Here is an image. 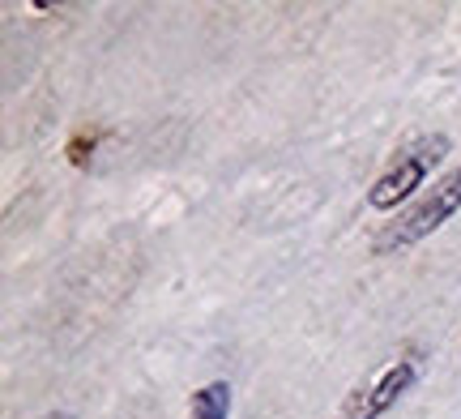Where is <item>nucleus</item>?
I'll list each match as a JSON object with an SVG mask.
<instances>
[{
  "mask_svg": "<svg viewBox=\"0 0 461 419\" xmlns=\"http://www.w3.org/2000/svg\"><path fill=\"white\" fill-rule=\"evenodd\" d=\"M461 210V168L453 171V176H445L440 185L431 188L423 202L414 205L411 214L397 218V227L384 240H380V249H406V244H414V240H423V235H431L436 227H445L448 218Z\"/></svg>",
  "mask_w": 461,
  "mask_h": 419,
  "instance_id": "nucleus-1",
  "label": "nucleus"
},
{
  "mask_svg": "<svg viewBox=\"0 0 461 419\" xmlns=\"http://www.w3.org/2000/svg\"><path fill=\"white\" fill-rule=\"evenodd\" d=\"M448 150L445 137H436V146H431L428 154H414V159H402L397 163V171H389V176H380L376 185H372V193H367V205H376V210H389V205L406 202L414 188L423 185V176H428V168L440 159V154Z\"/></svg>",
  "mask_w": 461,
  "mask_h": 419,
  "instance_id": "nucleus-2",
  "label": "nucleus"
},
{
  "mask_svg": "<svg viewBox=\"0 0 461 419\" xmlns=\"http://www.w3.org/2000/svg\"><path fill=\"white\" fill-rule=\"evenodd\" d=\"M414 372H419V369H414V360H397L393 369H384V377H380L376 386H372L359 403L350 406V415H346V419H376V415H384V411H389V406H393L397 398L414 386Z\"/></svg>",
  "mask_w": 461,
  "mask_h": 419,
  "instance_id": "nucleus-3",
  "label": "nucleus"
},
{
  "mask_svg": "<svg viewBox=\"0 0 461 419\" xmlns=\"http://www.w3.org/2000/svg\"><path fill=\"white\" fill-rule=\"evenodd\" d=\"M230 411V386L227 381H214L201 394H193V419H227Z\"/></svg>",
  "mask_w": 461,
  "mask_h": 419,
  "instance_id": "nucleus-4",
  "label": "nucleus"
},
{
  "mask_svg": "<svg viewBox=\"0 0 461 419\" xmlns=\"http://www.w3.org/2000/svg\"><path fill=\"white\" fill-rule=\"evenodd\" d=\"M43 419H73L68 411H56V415H43Z\"/></svg>",
  "mask_w": 461,
  "mask_h": 419,
  "instance_id": "nucleus-5",
  "label": "nucleus"
}]
</instances>
